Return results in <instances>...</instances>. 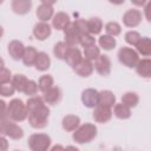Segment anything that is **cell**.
I'll return each instance as SVG.
<instances>
[{
    "label": "cell",
    "mask_w": 151,
    "mask_h": 151,
    "mask_svg": "<svg viewBox=\"0 0 151 151\" xmlns=\"http://www.w3.org/2000/svg\"><path fill=\"white\" fill-rule=\"evenodd\" d=\"M35 15L38 17V19H39L40 21L47 22V21L51 20V19L53 18V15H54L53 6L41 4L40 6H38V8H37V11H35Z\"/></svg>",
    "instance_id": "obj_20"
},
{
    "label": "cell",
    "mask_w": 151,
    "mask_h": 151,
    "mask_svg": "<svg viewBox=\"0 0 151 151\" xmlns=\"http://www.w3.org/2000/svg\"><path fill=\"white\" fill-rule=\"evenodd\" d=\"M11 7L15 14L25 15L32 8V0H12Z\"/></svg>",
    "instance_id": "obj_17"
},
{
    "label": "cell",
    "mask_w": 151,
    "mask_h": 151,
    "mask_svg": "<svg viewBox=\"0 0 151 151\" xmlns=\"http://www.w3.org/2000/svg\"><path fill=\"white\" fill-rule=\"evenodd\" d=\"M137 53L143 57H149L151 54V40L149 37H143L136 45Z\"/></svg>",
    "instance_id": "obj_24"
},
{
    "label": "cell",
    "mask_w": 151,
    "mask_h": 151,
    "mask_svg": "<svg viewBox=\"0 0 151 151\" xmlns=\"http://www.w3.org/2000/svg\"><path fill=\"white\" fill-rule=\"evenodd\" d=\"M51 33H52V27L48 25V22L40 21L37 22L33 27V35L37 40L44 41L51 35Z\"/></svg>",
    "instance_id": "obj_12"
},
{
    "label": "cell",
    "mask_w": 151,
    "mask_h": 151,
    "mask_svg": "<svg viewBox=\"0 0 151 151\" xmlns=\"http://www.w3.org/2000/svg\"><path fill=\"white\" fill-rule=\"evenodd\" d=\"M45 104L42 97H39V96H32L28 98V100L26 101V109H27V112H31L32 110L39 107L40 105Z\"/></svg>",
    "instance_id": "obj_34"
},
{
    "label": "cell",
    "mask_w": 151,
    "mask_h": 151,
    "mask_svg": "<svg viewBox=\"0 0 151 151\" xmlns=\"http://www.w3.org/2000/svg\"><path fill=\"white\" fill-rule=\"evenodd\" d=\"M83 59V55H81V52L79 48L77 47H68L65 57H64V60L66 61V64L68 66H71L72 68Z\"/></svg>",
    "instance_id": "obj_18"
},
{
    "label": "cell",
    "mask_w": 151,
    "mask_h": 151,
    "mask_svg": "<svg viewBox=\"0 0 151 151\" xmlns=\"http://www.w3.org/2000/svg\"><path fill=\"white\" fill-rule=\"evenodd\" d=\"M98 44H99V46H100L103 50H105V51H111V50H113V48L116 47L117 40H116L114 37H111V35H109V34H103V35L99 37Z\"/></svg>",
    "instance_id": "obj_27"
},
{
    "label": "cell",
    "mask_w": 151,
    "mask_h": 151,
    "mask_svg": "<svg viewBox=\"0 0 151 151\" xmlns=\"http://www.w3.org/2000/svg\"><path fill=\"white\" fill-rule=\"evenodd\" d=\"M2 35H4V28H2V26L0 25V39H1Z\"/></svg>",
    "instance_id": "obj_49"
},
{
    "label": "cell",
    "mask_w": 151,
    "mask_h": 151,
    "mask_svg": "<svg viewBox=\"0 0 151 151\" xmlns=\"http://www.w3.org/2000/svg\"><path fill=\"white\" fill-rule=\"evenodd\" d=\"M142 18H143V15L139 9L131 8V9H127L123 14V24L126 27L133 28V27H137L142 22Z\"/></svg>",
    "instance_id": "obj_7"
},
{
    "label": "cell",
    "mask_w": 151,
    "mask_h": 151,
    "mask_svg": "<svg viewBox=\"0 0 151 151\" xmlns=\"http://www.w3.org/2000/svg\"><path fill=\"white\" fill-rule=\"evenodd\" d=\"M118 119H129L131 117V109L123 103L114 104L113 105V112H112Z\"/></svg>",
    "instance_id": "obj_26"
},
{
    "label": "cell",
    "mask_w": 151,
    "mask_h": 151,
    "mask_svg": "<svg viewBox=\"0 0 151 151\" xmlns=\"http://www.w3.org/2000/svg\"><path fill=\"white\" fill-rule=\"evenodd\" d=\"M37 55H38V51L33 46H28V47H25L21 60L26 66H33L35 63Z\"/></svg>",
    "instance_id": "obj_25"
},
{
    "label": "cell",
    "mask_w": 151,
    "mask_h": 151,
    "mask_svg": "<svg viewBox=\"0 0 151 151\" xmlns=\"http://www.w3.org/2000/svg\"><path fill=\"white\" fill-rule=\"evenodd\" d=\"M38 83H35L34 80H31L28 79L26 85H25V88H24V93L27 96V97H32V96H35L37 92H38Z\"/></svg>",
    "instance_id": "obj_37"
},
{
    "label": "cell",
    "mask_w": 151,
    "mask_h": 151,
    "mask_svg": "<svg viewBox=\"0 0 151 151\" xmlns=\"http://www.w3.org/2000/svg\"><path fill=\"white\" fill-rule=\"evenodd\" d=\"M124 38H125V41H126L129 45H131V46H136L137 42L140 40L142 35H140L137 31H129V32L125 33Z\"/></svg>",
    "instance_id": "obj_36"
},
{
    "label": "cell",
    "mask_w": 151,
    "mask_h": 151,
    "mask_svg": "<svg viewBox=\"0 0 151 151\" xmlns=\"http://www.w3.org/2000/svg\"><path fill=\"white\" fill-rule=\"evenodd\" d=\"M51 137L45 133H33L28 138V147L32 151H46L51 147Z\"/></svg>",
    "instance_id": "obj_5"
},
{
    "label": "cell",
    "mask_w": 151,
    "mask_h": 151,
    "mask_svg": "<svg viewBox=\"0 0 151 151\" xmlns=\"http://www.w3.org/2000/svg\"><path fill=\"white\" fill-rule=\"evenodd\" d=\"M54 85V80H53V77L50 76V74H45V76H41L39 78V81H38V88L44 93L45 91H47L48 88H51L52 86Z\"/></svg>",
    "instance_id": "obj_31"
},
{
    "label": "cell",
    "mask_w": 151,
    "mask_h": 151,
    "mask_svg": "<svg viewBox=\"0 0 151 151\" xmlns=\"http://www.w3.org/2000/svg\"><path fill=\"white\" fill-rule=\"evenodd\" d=\"M1 134H2V133H1V131H0V136H1Z\"/></svg>",
    "instance_id": "obj_51"
},
{
    "label": "cell",
    "mask_w": 151,
    "mask_h": 151,
    "mask_svg": "<svg viewBox=\"0 0 151 151\" xmlns=\"http://www.w3.org/2000/svg\"><path fill=\"white\" fill-rule=\"evenodd\" d=\"M70 24H71V19L68 14H66L65 12H58L52 18V27L55 28L57 31H63Z\"/></svg>",
    "instance_id": "obj_16"
},
{
    "label": "cell",
    "mask_w": 151,
    "mask_h": 151,
    "mask_svg": "<svg viewBox=\"0 0 151 151\" xmlns=\"http://www.w3.org/2000/svg\"><path fill=\"white\" fill-rule=\"evenodd\" d=\"M27 80H28V79L26 78V76L20 74V73H17V74L12 76L11 84L13 85V87L15 88V91H18V92H24V88H25V85H26Z\"/></svg>",
    "instance_id": "obj_30"
},
{
    "label": "cell",
    "mask_w": 151,
    "mask_h": 151,
    "mask_svg": "<svg viewBox=\"0 0 151 151\" xmlns=\"http://www.w3.org/2000/svg\"><path fill=\"white\" fill-rule=\"evenodd\" d=\"M41 4H45V5H50V6H53L58 0H40Z\"/></svg>",
    "instance_id": "obj_45"
},
{
    "label": "cell",
    "mask_w": 151,
    "mask_h": 151,
    "mask_svg": "<svg viewBox=\"0 0 151 151\" xmlns=\"http://www.w3.org/2000/svg\"><path fill=\"white\" fill-rule=\"evenodd\" d=\"M72 24H73V26L76 27V29L78 31V33H79L80 35L88 33L87 20H85V19H77V20H74Z\"/></svg>",
    "instance_id": "obj_38"
},
{
    "label": "cell",
    "mask_w": 151,
    "mask_h": 151,
    "mask_svg": "<svg viewBox=\"0 0 151 151\" xmlns=\"http://www.w3.org/2000/svg\"><path fill=\"white\" fill-rule=\"evenodd\" d=\"M98 129L94 124L85 123L83 125H79L72 134V139L78 144H86L92 142L97 137Z\"/></svg>",
    "instance_id": "obj_2"
},
{
    "label": "cell",
    "mask_w": 151,
    "mask_h": 151,
    "mask_svg": "<svg viewBox=\"0 0 151 151\" xmlns=\"http://www.w3.org/2000/svg\"><path fill=\"white\" fill-rule=\"evenodd\" d=\"M149 9H150V4H147L145 6V14H146V19L150 21V15H149Z\"/></svg>",
    "instance_id": "obj_47"
},
{
    "label": "cell",
    "mask_w": 151,
    "mask_h": 151,
    "mask_svg": "<svg viewBox=\"0 0 151 151\" xmlns=\"http://www.w3.org/2000/svg\"><path fill=\"white\" fill-rule=\"evenodd\" d=\"M28 123L33 129H44L48 124L50 109L46 104L40 105L39 107L28 112Z\"/></svg>",
    "instance_id": "obj_1"
},
{
    "label": "cell",
    "mask_w": 151,
    "mask_h": 151,
    "mask_svg": "<svg viewBox=\"0 0 151 151\" xmlns=\"http://www.w3.org/2000/svg\"><path fill=\"white\" fill-rule=\"evenodd\" d=\"M27 116L28 112L26 109V104L21 99L15 98L7 104V117L13 122H22L27 118Z\"/></svg>",
    "instance_id": "obj_3"
},
{
    "label": "cell",
    "mask_w": 151,
    "mask_h": 151,
    "mask_svg": "<svg viewBox=\"0 0 151 151\" xmlns=\"http://www.w3.org/2000/svg\"><path fill=\"white\" fill-rule=\"evenodd\" d=\"M87 28H88V33L92 35L100 34V32L103 29V21L97 17L91 18L87 20Z\"/></svg>",
    "instance_id": "obj_28"
},
{
    "label": "cell",
    "mask_w": 151,
    "mask_h": 151,
    "mask_svg": "<svg viewBox=\"0 0 151 151\" xmlns=\"http://www.w3.org/2000/svg\"><path fill=\"white\" fill-rule=\"evenodd\" d=\"M105 32H106V34H109L111 37H117L120 34L122 27L117 21H110L105 25Z\"/></svg>",
    "instance_id": "obj_35"
},
{
    "label": "cell",
    "mask_w": 151,
    "mask_h": 151,
    "mask_svg": "<svg viewBox=\"0 0 151 151\" xmlns=\"http://www.w3.org/2000/svg\"><path fill=\"white\" fill-rule=\"evenodd\" d=\"M100 54V48L94 45H91V46H87V47H84V58L87 59V60H96L98 58V55Z\"/></svg>",
    "instance_id": "obj_33"
},
{
    "label": "cell",
    "mask_w": 151,
    "mask_h": 151,
    "mask_svg": "<svg viewBox=\"0 0 151 151\" xmlns=\"http://www.w3.org/2000/svg\"><path fill=\"white\" fill-rule=\"evenodd\" d=\"M98 104L99 105L107 106V107H112L116 104V96L110 90H103V91L99 92Z\"/></svg>",
    "instance_id": "obj_23"
},
{
    "label": "cell",
    "mask_w": 151,
    "mask_h": 151,
    "mask_svg": "<svg viewBox=\"0 0 151 151\" xmlns=\"http://www.w3.org/2000/svg\"><path fill=\"white\" fill-rule=\"evenodd\" d=\"M93 112H92V117L94 119V122L97 123H107L109 120H111L112 118V110L111 107L104 106V105H97L96 107H93Z\"/></svg>",
    "instance_id": "obj_9"
},
{
    "label": "cell",
    "mask_w": 151,
    "mask_h": 151,
    "mask_svg": "<svg viewBox=\"0 0 151 151\" xmlns=\"http://www.w3.org/2000/svg\"><path fill=\"white\" fill-rule=\"evenodd\" d=\"M12 80V73L8 68L2 67L0 70V84H6V83H11Z\"/></svg>",
    "instance_id": "obj_41"
},
{
    "label": "cell",
    "mask_w": 151,
    "mask_h": 151,
    "mask_svg": "<svg viewBox=\"0 0 151 151\" xmlns=\"http://www.w3.org/2000/svg\"><path fill=\"white\" fill-rule=\"evenodd\" d=\"M2 67H5V61H4V59L0 57V70H1Z\"/></svg>",
    "instance_id": "obj_48"
},
{
    "label": "cell",
    "mask_w": 151,
    "mask_h": 151,
    "mask_svg": "<svg viewBox=\"0 0 151 151\" xmlns=\"http://www.w3.org/2000/svg\"><path fill=\"white\" fill-rule=\"evenodd\" d=\"M93 64L91 60H87L85 58H83L74 67H73V71L76 72V74H78L79 77H90L92 73H93Z\"/></svg>",
    "instance_id": "obj_14"
},
{
    "label": "cell",
    "mask_w": 151,
    "mask_h": 151,
    "mask_svg": "<svg viewBox=\"0 0 151 151\" xmlns=\"http://www.w3.org/2000/svg\"><path fill=\"white\" fill-rule=\"evenodd\" d=\"M136 72L138 73V76H140L142 78L149 79L151 77V60L149 58H144V59H139L137 65L134 66Z\"/></svg>",
    "instance_id": "obj_19"
},
{
    "label": "cell",
    "mask_w": 151,
    "mask_h": 151,
    "mask_svg": "<svg viewBox=\"0 0 151 151\" xmlns=\"http://www.w3.org/2000/svg\"><path fill=\"white\" fill-rule=\"evenodd\" d=\"M94 44H96V38L90 33L81 34L79 37V45H81L83 47H87V46H91Z\"/></svg>",
    "instance_id": "obj_39"
},
{
    "label": "cell",
    "mask_w": 151,
    "mask_h": 151,
    "mask_svg": "<svg viewBox=\"0 0 151 151\" xmlns=\"http://www.w3.org/2000/svg\"><path fill=\"white\" fill-rule=\"evenodd\" d=\"M25 47L26 46L21 41H19V40H12V41H9V44L7 46V51H8V54H9V57L12 59L20 60L22 58Z\"/></svg>",
    "instance_id": "obj_15"
},
{
    "label": "cell",
    "mask_w": 151,
    "mask_h": 151,
    "mask_svg": "<svg viewBox=\"0 0 151 151\" xmlns=\"http://www.w3.org/2000/svg\"><path fill=\"white\" fill-rule=\"evenodd\" d=\"M122 103L126 106H129L130 109L136 107L139 103V97L136 92H125L122 96Z\"/></svg>",
    "instance_id": "obj_29"
},
{
    "label": "cell",
    "mask_w": 151,
    "mask_h": 151,
    "mask_svg": "<svg viewBox=\"0 0 151 151\" xmlns=\"http://www.w3.org/2000/svg\"><path fill=\"white\" fill-rule=\"evenodd\" d=\"M68 47H70V46H68L65 41H59V42H57V44L54 45V47H53V54H54V57L58 58V59L64 60V57H65V54H66Z\"/></svg>",
    "instance_id": "obj_32"
},
{
    "label": "cell",
    "mask_w": 151,
    "mask_h": 151,
    "mask_svg": "<svg viewBox=\"0 0 151 151\" xmlns=\"http://www.w3.org/2000/svg\"><path fill=\"white\" fill-rule=\"evenodd\" d=\"M93 67L101 77H107L111 73V60L107 55L99 54L98 58L94 60Z\"/></svg>",
    "instance_id": "obj_8"
},
{
    "label": "cell",
    "mask_w": 151,
    "mask_h": 151,
    "mask_svg": "<svg viewBox=\"0 0 151 151\" xmlns=\"http://www.w3.org/2000/svg\"><path fill=\"white\" fill-rule=\"evenodd\" d=\"M81 103L88 109H93L98 105L99 92L96 88H86L81 92Z\"/></svg>",
    "instance_id": "obj_10"
},
{
    "label": "cell",
    "mask_w": 151,
    "mask_h": 151,
    "mask_svg": "<svg viewBox=\"0 0 151 151\" xmlns=\"http://www.w3.org/2000/svg\"><path fill=\"white\" fill-rule=\"evenodd\" d=\"M134 6H137V7H143V6H145V4L147 2V0H130Z\"/></svg>",
    "instance_id": "obj_44"
},
{
    "label": "cell",
    "mask_w": 151,
    "mask_h": 151,
    "mask_svg": "<svg viewBox=\"0 0 151 151\" xmlns=\"http://www.w3.org/2000/svg\"><path fill=\"white\" fill-rule=\"evenodd\" d=\"M61 98H63V91L58 86H52L51 88L45 91L42 96L45 104H48V105H57L61 100Z\"/></svg>",
    "instance_id": "obj_11"
},
{
    "label": "cell",
    "mask_w": 151,
    "mask_h": 151,
    "mask_svg": "<svg viewBox=\"0 0 151 151\" xmlns=\"http://www.w3.org/2000/svg\"><path fill=\"white\" fill-rule=\"evenodd\" d=\"M6 117H7V103L0 99V119H4Z\"/></svg>",
    "instance_id": "obj_42"
},
{
    "label": "cell",
    "mask_w": 151,
    "mask_h": 151,
    "mask_svg": "<svg viewBox=\"0 0 151 151\" xmlns=\"http://www.w3.org/2000/svg\"><path fill=\"white\" fill-rule=\"evenodd\" d=\"M8 149V142L4 134L0 136V151H5Z\"/></svg>",
    "instance_id": "obj_43"
},
{
    "label": "cell",
    "mask_w": 151,
    "mask_h": 151,
    "mask_svg": "<svg viewBox=\"0 0 151 151\" xmlns=\"http://www.w3.org/2000/svg\"><path fill=\"white\" fill-rule=\"evenodd\" d=\"M0 131L4 136L9 137L11 139H14V140L21 139L24 137V130L8 117L0 119Z\"/></svg>",
    "instance_id": "obj_4"
},
{
    "label": "cell",
    "mask_w": 151,
    "mask_h": 151,
    "mask_svg": "<svg viewBox=\"0 0 151 151\" xmlns=\"http://www.w3.org/2000/svg\"><path fill=\"white\" fill-rule=\"evenodd\" d=\"M109 2L110 4H112V5H122V4H124L125 2V0H109Z\"/></svg>",
    "instance_id": "obj_46"
},
{
    "label": "cell",
    "mask_w": 151,
    "mask_h": 151,
    "mask_svg": "<svg viewBox=\"0 0 151 151\" xmlns=\"http://www.w3.org/2000/svg\"><path fill=\"white\" fill-rule=\"evenodd\" d=\"M15 92V88L11 83L0 84V96L1 97H12Z\"/></svg>",
    "instance_id": "obj_40"
},
{
    "label": "cell",
    "mask_w": 151,
    "mask_h": 151,
    "mask_svg": "<svg viewBox=\"0 0 151 151\" xmlns=\"http://www.w3.org/2000/svg\"><path fill=\"white\" fill-rule=\"evenodd\" d=\"M63 31H64V37H65L64 41L70 47H76L77 45H79V37H80V34L78 33V31L76 29V27L73 26L72 22L67 27H65Z\"/></svg>",
    "instance_id": "obj_13"
},
{
    "label": "cell",
    "mask_w": 151,
    "mask_h": 151,
    "mask_svg": "<svg viewBox=\"0 0 151 151\" xmlns=\"http://www.w3.org/2000/svg\"><path fill=\"white\" fill-rule=\"evenodd\" d=\"M2 2H4V0H0V5H1V4H2Z\"/></svg>",
    "instance_id": "obj_50"
},
{
    "label": "cell",
    "mask_w": 151,
    "mask_h": 151,
    "mask_svg": "<svg viewBox=\"0 0 151 151\" xmlns=\"http://www.w3.org/2000/svg\"><path fill=\"white\" fill-rule=\"evenodd\" d=\"M117 57L119 63L129 68H133L139 60V54L131 47H122L118 51Z\"/></svg>",
    "instance_id": "obj_6"
},
{
    "label": "cell",
    "mask_w": 151,
    "mask_h": 151,
    "mask_svg": "<svg viewBox=\"0 0 151 151\" xmlns=\"http://www.w3.org/2000/svg\"><path fill=\"white\" fill-rule=\"evenodd\" d=\"M34 66L38 71L40 72H45L50 68L51 66V58L48 57L47 53L45 52H38V55H37V59H35V63H34Z\"/></svg>",
    "instance_id": "obj_22"
},
{
    "label": "cell",
    "mask_w": 151,
    "mask_h": 151,
    "mask_svg": "<svg viewBox=\"0 0 151 151\" xmlns=\"http://www.w3.org/2000/svg\"><path fill=\"white\" fill-rule=\"evenodd\" d=\"M80 125V118L76 114H67L63 118L61 126L67 132H73Z\"/></svg>",
    "instance_id": "obj_21"
}]
</instances>
